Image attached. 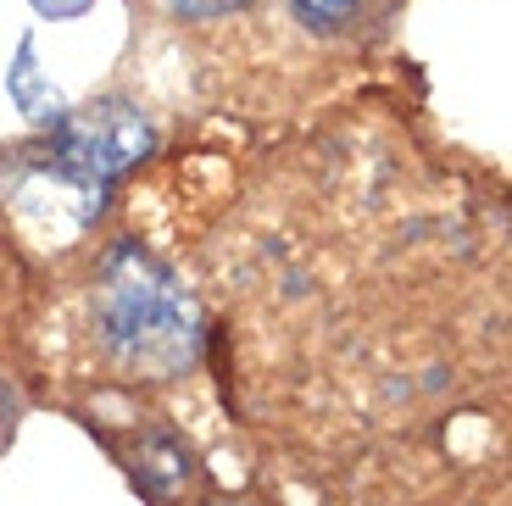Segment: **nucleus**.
<instances>
[{
	"label": "nucleus",
	"mask_w": 512,
	"mask_h": 506,
	"mask_svg": "<svg viewBox=\"0 0 512 506\" xmlns=\"http://www.w3.org/2000/svg\"><path fill=\"white\" fill-rule=\"evenodd\" d=\"M101 340L128 373L140 379H179L201 351V306L167 262L140 245L106 256L101 295H95Z\"/></svg>",
	"instance_id": "1"
},
{
	"label": "nucleus",
	"mask_w": 512,
	"mask_h": 506,
	"mask_svg": "<svg viewBox=\"0 0 512 506\" xmlns=\"http://www.w3.org/2000/svg\"><path fill=\"white\" fill-rule=\"evenodd\" d=\"M156 145L151 123L140 106L128 101H106L90 112L56 117V145H51V167L84 195H101L117 173H128L134 162H145Z\"/></svg>",
	"instance_id": "2"
},
{
	"label": "nucleus",
	"mask_w": 512,
	"mask_h": 506,
	"mask_svg": "<svg viewBox=\"0 0 512 506\" xmlns=\"http://www.w3.org/2000/svg\"><path fill=\"white\" fill-rule=\"evenodd\" d=\"M12 89H17V101H23V112H28V117H39V123H56V117H62V106H56V89H39L34 45H23V56H17V67H12Z\"/></svg>",
	"instance_id": "3"
},
{
	"label": "nucleus",
	"mask_w": 512,
	"mask_h": 506,
	"mask_svg": "<svg viewBox=\"0 0 512 506\" xmlns=\"http://www.w3.org/2000/svg\"><path fill=\"white\" fill-rule=\"evenodd\" d=\"M357 6H362V0H295L301 23H312V28H340V23H351V17H357Z\"/></svg>",
	"instance_id": "4"
},
{
	"label": "nucleus",
	"mask_w": 512,
	"mask_h": 506,
	"mask_svg": "<svg viewBox=\"0 0 512 506\" xmlns=\"http://www.w3.org/2000/svg\"><path fill=\"white\" fill-rule=\"evenodd\" d=\"M167 6H179L184 17H218L229 6H240V0H167Z\"/></svg>",
	"instance_id": "5"
},
{
	"label": "nucleus",
	"mask_w": 512,
	"mask_h": 506,
	"mask_svg": "<svg viewBox=\"0 0 512 506\" xmlns=\"http://www.w3.org/2000/svg\"><path fill=\"white\" fill-rule=\"evenodd\" d=\"M34 6H45V12H73L67 0H34Z\"/></svg>",
	"instance_id": "6"
}]
</instances>
